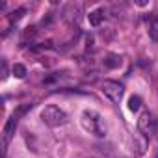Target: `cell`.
<instances>
[{
	"instance_id": "cell-1",
	"label": "cell",
	"mask_w": 158,
	"mask_h": 158,
	"mask_svg": "<svg viewBox=\"0 0 158 158\" xmlns=\"http://www.w3.org/2000/svg\"><path fill=\"white\" fill-rule=\"evenodd\" d=\"M82 127H84L86 132L93 134L95 138H104L106 136V121L95 110H86L82 114Z\"/></svg>"
},
{
	"instance_id": "cell-2",
	"label": "cell",
	"mask_w": 158,
	"mask_h": 158,
	"mask_svg": "<svg viewBox=\"0 0 158 158\" xmlns=\"http://www.w3.org/2000/svg\"><path fill=\"white\" fill-rule=\"evenodd\" d=\"M41 119H43V123H45L47 127L56 128V127L65 125V123L69 121V115H67L60 106H56V104H48V106L43 108V112H41Z\"/></svg>"
},
{
	"instance_id": "cell-3",
	"label": "cell",
	"mask_w": 158,
	"mask_h": 158,
	"mask_svg": "<svg viewBox=\"0 0 158 158\" xmlns=\"http://www.w3.org/2000/svg\"><path fill=\"white\" fill-rule=\"evenodd\" d=\"M102 93H104L112 102L119 104L121 99H123V95H125V88H123V84H119V82H115V80H104V82H102Z\"/></svg>"
},
{
	"instance_id": "cell-4",
	"label": "cell",
	"mask_w": 158,
	"mask_h": 158,
	"mask_svg": "<svg viewBox=\"0 0 158 158\" xmlns=\"http://www.w3.org/2000/svg\"><path fill=\"white\" fill-rule=\"evenodd\" d=\"M138 130H139L145 138L154 136V132H156V119L152 117L151 112H143V114L139 115V119H138Z\"/></svg>"
},
{
	"instance_id": "cell-5",
	"label": "cell",
	"mask_w": 158,
	"mask_h": 158,
	"mask_svg": "<svg viewBox=\"0 0 158 158\" xmlns=\"http://www.w3.org/2000/svg\"><path fill=\"white\" fill-rule=\"evenodd\" d=\"M15 128H17V115L13 114V115L8 119V123H6V127H4V130H2V154H4V158H6V151H8L10 139H11V136L15 134Z\"/></svg>"
},
{
	"instance_id": "cell-6",
	"label": "cell",
	"mask_w": 158,
	"mask_h": 158,
	"mask_svg": "<svg viewBox=\"0 0 158 158\" xmlns=\"http://www.w3.org/2000/svg\"><path fill=\"white\" fill-rule=\"evenodd\" d=\"M104 17H106L104 8H97V10L89 11V15H88V19H89V24H91V26H101V23L104 21Z\"/></svg>"
},
{
	"instance_id": "cell-7",
	"label": "cell",
	"mask_w": 158,
	"mask_h": 158,
	"mask_svg": "<svg viewBox=\"0 0 158 158\" xmlns=\"http://www.w3.org/2000/svg\"><path fill=\"white\" fill-rule=\"evenodd\" d=\"M149 35H151L152 41L158 43V15H154L149 23Z\"/></svg>"
},
{
	"instance_id": "cell-8",
	"label": "cell",
	"mask_w": 158,
	"mask_h": 158,
	"mask_svg": "<svg viewBox=\"0 0 158 158\" xmlns=\"http://www.w3.org/2000/svg\"><path fill=\"white\" fill-rule=\"evenodd\" d=\"M139 108H141V97L132 95V97L128 99V110H130V112H138Z\"/></svg>"
},
{
	"instance_id": "cell-9",
	"label": "cell",
	"mask_w": 158,
	"mask_h": 158,
	"mask_svg": "<svg viewBox=\"0 0 158 158\" xmlns=\"http://www.w3.org/2000/svg\"><path fill=\"white\" fill-rule=\"evenodd\" d=\"M104 65H106V67H110V69H114V67H119V65H121V58L112 54V56H108V58L104 60Z\"/></svg>"
},
{
	"instance_id": "cell-10",
	"label": "cell",
	"mask_w": 158,
	"mask_h": 158,
	"mask_svg": "<svg viewBox=\"0 0 158 158\" xmlns=\"http://www.w3.org/2000/svg\"><path fill=\"white\" fill-rule=\"evenodd\" d=\"M13 74H15L17 78H24V76H26V67L21 65V63H15V65H13Z\"/></svg>"
},
{
	"instance_id": "cell-11",
	"label": "cell",
	"mask_w": 158,
	"mask_h": 158,
	"mask_svg": "<svg viewBox=\"0 0 158 158\" xmlns=\"http://www.w3.org/2000/svg\"><path fill=\"white\" fill-rule=\"evenodd\" d=\"M24 13H26V10H24V8H19L17 11H13V13H11V17H10V19H11V21H19Z\"/></svg>"
},
{
	"instance_id": "cell-12",
	"label": "cell",
	"mask_w": 158,
	"mask_h": 158,
	"mask_svg": "<svg viewBox=\"0 0 158 158\" xmlns=\"http://www.w3.org/2000/svg\"><path fill=\"white\" fill-rule=\"evenodd\" d=\"M2 78H8V63H6V60H2Z\"/></svg>"
}]
</instances>
